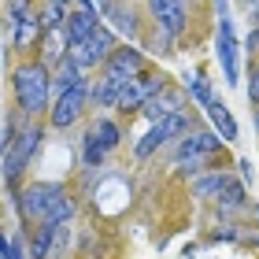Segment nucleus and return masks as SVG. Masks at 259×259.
<instances>
[{"label": "nucleus", "instance_id": "1", "mask_svg": "<svg viewBox=\"0 0 259 259\" xmlns=\"http://www.w3.org/2000/svg\"><path fill=\"white\" fill-rule=\"evenodd\" d=\"M19 211L22 219L30 222H49V226H63V222L74 215V204H70V196L63 193V185L56 182H33L30 189L19 193Z\"/></svg>", "mask_w": 259, "mask_h": 259}, {"label": "nucleus", "instance_id": "2", "mask_svg": "<svg viewBox=\"0 0 259 259\" xmlns=\"http://www.w3.org/2000/svg\"><path fill=\"white\" fill-rule=\"evenodd\" d=\"M49 85H52V74L45 63L15 67V100L26 115H41L49 108Z\"/></svg>", "mask_w": 259, "mask_h": 259}, {"label": "nucleus", "instance_id": "3", "mask_svg": "<svg viewBox=\"0 0 259 259\" xmlns=\"http://www.w3.org/2000/svg\"><path fill=\"white\" fill-rule=\"evenodd\" d=\"M219 141H222V137L211 134V130H200V134L182 137V145L174 148V163H178L182 170H200V163H204L207 156H215Z\"/></svg>", "mask_w": 259, "mask_h": 259}, {"label": "nucleus", "instance_id": "4", "mask_svg": "<svg viewBox=\"0 0 259 259\" xmlns=\"http://www.w3.org/2000/svg\"><path fill=\"white\" fill-rule=\"evenodd\" d=\"M119 145V126L111 119H97L85 134V145H81V156H85V167H100L104 156Z\"/></svg>", "mask_w": 259, "mask_h": 259}, {"label": "nucleus", "instance_id": "5", "mask_svg": "<svg viewBox=\"0 0 259 259\" xmlns=\"http://www.w3.org/2000/svg\"><path fill=\"white\" fill-rule=\"evenodd\" d=\"M37 145H41V130L37 126H26L15 141H11V148H8V156H4V178L8 182H15L19 174L26 170V163L33 159Z\"/></svg>", "mask_w": 259, "mask_h": 259}, {"label": "nucleus", "instance_id": "6", "mask_svg": "<svg viewBox=\"0 0 259 259\" xmlns=\"http://www.w3.org/2000/svg\"><path fill=\"white\" fill-rule=\"evenodd\" d=\"M115 52V33L108 26H97L89 33L85 41H78V45H70V56H74V63L78 67H93V63H104L108 56Z\"/></svg>", "mask_w": 259, "mask_h": 259}, {"label": "nucleus", "instance_id": "7", "mask_svg": "<svg viewBox=\"0 0 259 259\" xmlns=\"http://www.w3.org/2000/svg\"><path fill=\"white\" fill-rule=\"evenodd\" d=\"M237 33H233V19L222 15L219 22V41H215V52H219V63H222V78L226 85H237L241 81V63H237Z\"/></svg>", "mask_w": 259, "mask_h": 259}, {"label": "nucleus", "instance_id": "8", "mask_svg": "<svg viewBox=\"0 0 259 259\" xmlns=\"http://www.w3.org/2000/svg\"><path fill=\"white\" fill-rule=\"evenodd\" d=\"M182 130H185V115H182V111L163 115V119H156V122H152V130H148V134L137 141L134 156H137V159H148L152 152H156V148L163 145V141H170L174 134H182Z\"/></svg>", "mask_w": 259, "mask_h": 259}, {"label": "nucleus", "instance_id": "9", "mask_svg": "<svg viewBox=\"0 0 259 259\" xmlns=\"http://www.w3.org/2000/svg\"><path fill=\"white\" fill-rule=\"evenodd\" d=\"M81 108H85V81H78V85H70V89H63L60 97H56L49 119H52L56 130H67L70 122H78Z\"/></svg>", "mask_w": 259, "mask_h": 259}, {"label": "nucleus", "instance_id": "10", "mask_svg": "<svg viewBox=\"0 0 259 259\" xmlns=\"http://www.w3.org/2000/svg\"><path fill=\"white\" fill-rule=\"evenodd\" d=\"M141 67H145V56H141L137 49H115L108 60H104V74H111V78H119L122 85L126 81H134L137 74H141Z\"/></svg>", "mask_w": 259, "mask_h": 259}, {"label": "nucleus", "instance_id": "11", "mask_svg": "<svg viewBox=\"0 0 259 259\" xmlns=\"http://www.w3.org/2000/svg\"><path fill=\"white\" fill-rule=\"evenodd\" d=\"M148 8L167 37H178L185 30V0H148Z\"/></svg>", "mask_w": 259, "mask_h": 259}, {"label": "nucleus", "instance_id": "12", "mask_svg": "<svg viewBox=\"0 0 259 259\" xmlns=\"http://www.w3.org/2000/svg\"><path fill=\"white\" fill-rule=\"evenodd\" d=\"M182 108H185V93L163 85L159 93H152V97L145 100V108H141V111H145L148 119L156 122V119H163V115H174V111H182Z\"/></svg>", "mask_w": 259, "mask_h": 259}, {"label": "nucleus", "instance_id": "13", "mask_svg": "<svg viewBox=\"0 0 259 259\" xmlns=\"http://www.w3.org/2000/svg\"><path fill=\"white\" fill-rule=\"evenodd\" d=\"M100 22H97V11H70V15L63 19V33H67V45H78V41H85L93 30H97Z\"/></svg>", "mask_w": 259, "mask_h": 259}, {"label": "nucleus", "instance_id": "14", "mask_svg": "<svg viewBox=\"0 0 259 259\" xmlns=\"http://www.w3.org/2000/svg\"><path fill=\"white\" fill-rule=\"evenodd\" d=\"M207 119H211V126H215V134H219L222 141H237V134H241V130H237V119L230 115V108H226L219 97L207 100Z\"/></svg>", "mask_w": 259, "mask_h": 259}, {"label": "nucleus", "instance_id": "15", "mask_svg": "<svg viewBox=\"0 0 259 259\" xmlns=\"http://www.w3.org/2000/svg\"><path fill=\"white\" fill-rule=\"evenodd\" d=\"M11 37H15V49H22V52H26V49H33V41H37V37H45L41 19L26 11L22 19H15V22H11Z\"/></svg>", "mask_w": 259, "mask_h": 259}, {"label": "nucleus", "instance_id": "16", "mask_svg": "<svg viewBox=\"0 0 259 259\" xmlns=\"http://www.w3.org/2000/svg\"><path fill=\"white\" fill-rule=\"evenodd\" d=\"M78 81H81V67L74 63V56H63V60L56 63V78H52V85L63 93V89H70V85H78Z\"/></svg>", "mask_w": 259, "mask_h": 259}, {"label": "nucleus", "instance_id": "17", "mask_svg": "<svg viewBox=\"0 0 259 259\" xmlns=\"http://www.w3.org/2000/svg\"><path fill=\"white\" fill-rule=\"evenodd\" d=\"M215 200L222 207H241L244 204V182H237V178H222V185H219V193H215Z\"/></svg>", "mask_w": 259, "mask_h": 259}, {"label": "nucleus", "instance_id": "18", "mask_svg": "<svg viewBox=\"0 0 259 259\" xmlns=\"http://www.w3.org/2000/svg\"><path fill=\"white\" fill-rule=\"evenodd\" d=\"M56 233H60V226H49V222H41L37 237H33V244H30V259H49V255H52Z\"/></svg>", "mask_w": 259, "mask_h": 259}, {"label": "nucleus", "instance_id": "19", "mask_svg": "<svg viewBox=\"0 0 259 259\" xmlns=\"http://www.w3.org/2000/svg\"><path fill=\"white\" fill-rule=\"evenodd\" d=\"M119 93H122V81L111 78V74H104V78L97 81V89H93V97H97L104 108H115V104H119Z\"/></svg>", "mask_w": 259, "mask_h": 259}, {"label": "nucleus", "instance_id": "20", "mask_svg": "<svg viewBox=\"0 0 259 259\" xmlns=\"http://www.w3.org/2000/svg\"><path fill=\"white\" fill-rule=\"evenodd\" d=\"M185 93L200 104V108H207V100H211V85H207V78L204 74H185Z\"/></svg>", "mask_w": 259, "mask_h": 259}, {"label": "nucleus", "instance_id": "21", "mask_svg": "<svg viewBox=\"0 0 259 259\" xmlns=\"http://www.w3.org/2000/svg\"><path fill=\"white\" fill-rule=\"evenodd\" d=\"M63 49H70L63 26H60V30H45V52H49V60H52V63H60V60H63Z\"/></svg>", "mask_w": 259, "mask_h": 259}, {"label": "nucleus", "instance_id": "22", "mask_svg": "<svg viewBox=\"0 0 259 259\" xmlns=\"http://www.w3.org/2000/svg\"><path fill=\"white\" fill-rule=\"evenodd\" d=\"M63 4H60V0H45V11H41V26L45 30H60L63 26Z\"/></svg>", "mask_w": 259, "mask_h": 259}, {"label": "nucleus", "instance_id": "23", "mask_svg": "<svg viewBox=\"0 0 259 259\" xmlns=\"http://www.w3.org/2000/svg\"><path fill=\"white\" fill-rule=\"evenodd\" d=\"M222 178H226V174H207V178H196V182H193V193H196V196H211V193H219Z\"/></svg>", "mask_w": 259, "mask_h": 259}, {"label": "nucleus", "instance_id": "24", "mask_svg": "<svg viewBox=\"0 0 259 259\" xmlns=\"http://www.w3.org/2000/svg\"><path fill=\"white\" fill-rule=\"evenodd\" d=\"M108 11L115 15V22H119L122 30H130V33H134V11H126V8H111V4H108Z\"/></svg>", "mask_w": 259, "mask_h": 259}, {"label": "nucleus", "instance_id": "25", "mask_svg": "<svg viewBox=\"0 0 259 259\" xmlns=\"http://www.w3.org/2000/svg\"><path fill=\"white\" fill-rule=\"evenodd\" d=\"M0 259H22V255H19V248L4 237V233H0Z\"/></svg>", "mask_w": 259, "mask_h": 259}, {"label": "nucleus", "instance_id": "26", "mask_svg": "<svg viewBox=\"0 0 259 259\" xmlns=\"http://www.w3.org/2000/svg\"><path fill=\"white\" fill-rule=\"evenodd\" d=\"M248 97H252V100L259 104V63H255V67L248 70Z\"/></svg>", "mask_w": 259, "mask_h": 259}, {"label": "nucleus", "instance_id": "27", "mask_svg": "<svg viewBox=\"0 0 259 259\" xmlns=\"http://www.w3.org/2000/svg\"><path fill=\"white\" fill-rule=\"evenodd\" d=\"M248 49H252V52H259V26L248 33Z\"/></svg>", "mask_w": 259, "mask_h": 259}, {"label": "nucleus", "instance_id": "28", "mask_svg": "<svg viewBox=\"0 0 259 259\" xmlns=\"http://www.w3.org/2000/svg\"><path fill=\"white\" fill-rule=\"evenodd\" d=\"M237 167H241V174H244V178H248V182H252V163H248V159H241V163H237Z\"/></svg>", "mask_w": 259, "mask_h": 259}, {"label": "nucleus", "instance_id": "29", "mask_svg": "<svg viewBox=\"0 0 259 259\" xmlns=\"http://www.w3.org/2000/svg\"><path fill=\"white\" fill-rule=\"evenodd\" d=\"M215 4H219V19H222L226 15V0H215Z\"/></svg>", "mask_w": 259, "mask_h": 259}, {"label": "nucleus", "instance_id": "30", "mask_svg": "<svg viewBox=\"0 0 259 259\" xmlns=\"http://www.w3.org/2000/svg\"><path fill=\"white\" fill-rule=\"evenodd\" d=\"M241 4H244V8H255V4H259V0H241Z\"/></svg>", "mask_w": 259, "mask_h": 259}, {"label": "nucleus", "instance_id": "31", "mask_svg": "<svg viewBox=\"0 0 259 259\" xmlns=\"http://www.w3.org/2000/svg\"><path fill=\"white\" fill-rule=\"evenodd\" d=\"M108 4H111V0H100V11H108Z\"/></svg>", "mask_w": 259, "mask_h": 259}, {"label": "nucleus", "instance_id": "32", "mask_svg": "<svg viewBox=\"0 0 259 259\" xmlns=\"http://www.w3.org/2000/svg\"><path fill=\"white\" fill-rule=\"evenodd\" d=\"M60 4H67V0H60Z\"/></svg>", "mask_w": 259, "mask_h": 259}]
</instances>
